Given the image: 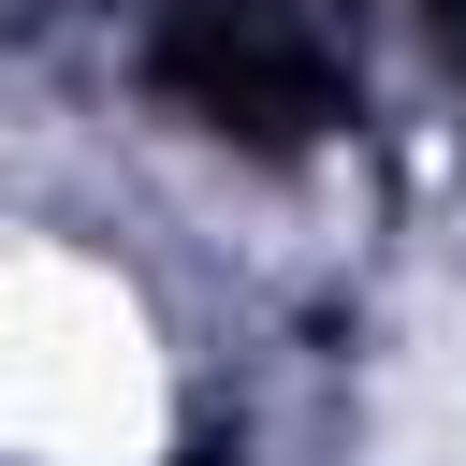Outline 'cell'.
<instances>
[{
	"instance_id": "cell-1",
	"label": "cell",
	"mask_w": 466,
	"mask_h": 466,
	"mask_svg": "<svg viewBox=\"0 0 466 466\" xmlns=\"http://www.w3.org/2000/svg\"><path fill=\"white\" fill-rule=\"evenodd\" d=\"M160 437L146 306L73 248H0V466H160Z\"/></svg>"
}]
</instances>
